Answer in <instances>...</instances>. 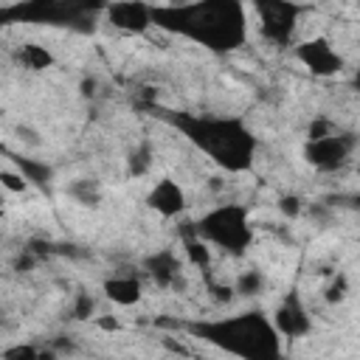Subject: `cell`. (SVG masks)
Segmentation results:
<instances>
[{"label": "cell", "instance_id": "obj_1", "mask_svg": "<svg viewBox=\"0 0 360 360\" xmlns=\"http://www.w3.org/2000/svg\"><path fill=\"white\" fill-rule=\"evenodd\" d=\"M152 25L180 34L208 51L225 53L245 42L248 14L242 0H188L152 8Z\"/></svg>", "mask_w": 360, "mask_h": 360}, {"label": "cell", "instance_id": "obj_2", "mask_svg": "<svg viewBox=\"0 0 360 360\" xmlns=\"http://www.w3.org/2000/svg\"><path fill=\"white\" fill-rule=\"evenodd\" d=\"M172 124L214 163L228 172H245L256 158V135L242 118L222 115H172Z\"/></svg>", "mask_w": 360, "mask_h": 360}, {"label": "cell", "instance_id": "obj_3", "mask_svg": "<svg viewBox=\"0 0 360 360\" xmlns=\"http://www.w3.org/2000/svg\"><path fill=\"white\" fill-rule=\"evenodd\" d=\"M191 332L231 354L248 360H270L278 354V332L262 312H242L236 318H219L194 323Z\"/></svg>", "mask_w": 360, "mask_h": 360}, {"label": "cell", "instance_id": "obj_4", "mask_svg": "<svg viewBox=\"0 0 360 360\" xmlns=\"http://www.w3.org/2000/svg\"><path fill=\"white\" fill-rule=\"evenodd\" d=\"M197 236L222 248L231 256H242L253 239L250 222H248V211L239 202H222L217 208H211L197 225H194Z\"/></svg>", "mask_w": 360, "mask_h": 360}, {"label": "cell", "instance_id": "obj_5", "mask_svg": "<svg viewBox=\"0 0 360 360\" xmlns=\"http://www.w3.org/2000/svg\"><path fill=\"white\" fill-rule=\"evenodd\" d=\"M104 0H25L0 11L6 22H48V25H79L93 17Z\"/></svg>", "mask_w": 360, "mask_h": 360}, {"label": "cell", "instance_id": "obj_6", "mask_svg": "<svg viewBox=\"0 0 360 360\" xmlns=\"http://www.w3.org/2000/svg\"><path fill=\"white\" fill-rule=\"evenodd\" d=\"M354 149H357V138H354L352 132H338V129H332V132L323 135V138L307 141L304 158H307V163L315 166L318 172H338V169H343V166L352 160Z\"/></svg>", "mask_w": 360, "mask_h": 360}, {"label": "cell", "instance_id": "obj_7", "mask_svg": "<svg viewBox=\"0 0 360 360\" xmlns=\"http://www.w3.org/2000/svg\"><path fill=\"white\" fill-rule=\"evenodd\" d=\"M259 20H262V31L267 39L287 45L292 39L295 31V20H298V6L290 0H253Z\"/></svg>", "mask_w": 360, "mask_h": 360}, {"label": "cell", "instance_id": "obj_8", "mask_svg": "<svg viewBox=\"0 0 360 360\" xmlns=\"http://www.w3.org/2000/svg\"><path fill=\"white\" fill-rule=\"evenodd\" d=\"M295 56L304 62V68H309L315 76H335L340 68H343V59L340 53L329 45V39L323 37H315V39H307L295 48Z\"/></svg>", "mask_w": 360, "mask_h": 360}, {"label": "cell", "instance_id": "obj_9", "mask_svg": "<svg viewBox=\"0 0 360 360\" xmlns=\"http://www.w3.org/2000/svg\"><path fill=\"white\" fill-rule=\"evenodd\" d=\"M107 20L121 31L143 34L152 25V6H146L141 0H110Z\"/></svg>", "mask_w": 360, "mask_h": 360}, {"label": "cell", "instance_id": "obj_10", "mask_svg": "<svg viewBox=\"0 0 360 360\" xmlns=\"http://www.w3.org/2000/svg\"><path fill=\"white\" fill-rule=\"evenodd\" d=\"M273 329L278 335H284V338H304L312 329V318H309L307 307L301 304V298L295 292H290L278 304V309L273 315Z\"/></svg>", "mask_w": 360, "mask_h": 360}, {"label": "cell", "instance_id": "obj_11", "mask_svg": "<svg viewBox=\"0 0 360 360\" xmlns=\"http://www.w3.org/2000/svg\"><path fill=\"white\" fill-rule=\"evenodd\" d=\"M149 208H155L160 217H177L183 208H186V191L177 180L172 177H163L152 186L149 197H146Z\"/></svg>", "mask_w": 360, "mask_h": 360}, {"label": "cell", "instance_id": "obj_12", "mask_svg": "<svg viewBox=\"0 0 360 360\" xmlns=\"http://www.w3.org/2000/svg\"><path fill=\"white\" fill-rule=\"evenodd\" d=\"M146 273L160 284V287H177L180 284V259L172 250H158L143 262Z\"/></svg>", "mask_w": 360, "mask_h": 360}, {"label": "cell", "instance_id": "obj_13", "mask_svg": "<svg viewBox=\"0 0 360 360\" xmlns=\"http://www.w3.org/2000/svg\"><path fill=\"white\" fill-rule=\"evenodd\" d=\"M104 292L110 301L121 304V307H129L141 298V281L135 276H112L104 281Z\"/></svg>", "mask_w": 360, "mask_h": 360}, {"label": "cell", "instance_id": "obj_14", "mask_svg": "<svg viewBox=\"0 0 360 360\" xmlns=\"http://www.w3.org/2000/svg\"><path fill=\"white\" fill-rule=\"evenodd\" d=\"M68 194H70L79 205L96 208V205L101 202V186H98V180H93V177H79V180H73V183L68 186Z\"/></svg>", "mask_w": 360, "mask_h": 360}, {"label": "cell", "instance_id": "obj_15", "mask_svg": "<svg viewBox=\"0 0 360 360\" xmlns=\"http://www.w3.org/2000/svg\"><path fill=\"white\" fill-rule=\"evenodd\" d=\"M20 62L28 68V70H45V68H51L53 65V56H51V51H45L42 45H34V42H25L22 48H20Z\"/></svg>", "mask_w": 360, "mask_h": 360}, {"label": "cell", "instance_id": "obj_16", "mask_svg": "<svg viewBox=\"0 0 360 360\" xmlns=\"http://www.w3.org/2000/svg\"><path fill=\"white\" fill-rule=\"evenodd\" d=\"M14 160H17V166H20V174H22L28 183H34V186H39V188H48V183H51V166L37 163V160H31V158H14Z\"/></svg>", "mask_w": 360, "mask_h": 360}, {"label": "cell", "instance_id": "obj_17", "mask_svg": "<svg viewBox=\"0 0 360 360\" xmlns=\"http://www.w3.org/2000/svg\"><path fill=\"white\" fill-rule=\"evenodd\" d=\"M183 250H186V256H188L191 264H197V267H208V262H211V250L205 248V239H200L197 233H191V236L183 239Z\"/></svg>", "mask_w": 360, "mask_h": 360}, {"label": "cell", "instance_id": "obj_18", "mask_svg": "<svg viewBox=\"0 0 360 360\" xmlns=\"http://www.w3.org/2000/svg\"><path fill=\"white\" fill-rule=\"evenodd\" d=\"M149 169H152V146H149V143H138V146L129 152V174L143 177Z\"/></svg>", "mask_w": 360, "mask_h": 360}, {"label": "cell", "instance_id": "obj_19", "mask_svg": "<svg viewBox=\"0 0 360 360\" xmlns=\"http://www.w3.org/2000/svg\"><path fill=\"white\" fill-rule=\"evenodd\" d=\"M262 290H264V276L259 270H245L236 278V292H242V295H259Z\"/></svg>", "mask_w": 360, "mask_h": 360}, {"label": "cell", "instance_id": "obj_20", "mask_svg": "<svg viewBox=\"0 0 360 360\" xmlns=\"http://www.w3.org/2000/svg\"><path fill=\"white\" fill-rule=\"evenodd\" d=\"M3 357H8V360H34V357H42V352L37 349V346H8V349H3Z\"/></svg>", "mask_w": 360, "mask_h": 360}, {"label": "cell", "instance_id": "obj_21", "mask_svg": "<svg viewBox=\"0 0 360 360\" xmlns=\"http://www.w3.org/2000/svg\"><path fill=\"white\" fill-rule=\"evenodd\" d=\"M93 298H90V292H79L76 295V304H73V318H79V321H84V318H90L93 315Z\"/></svg>", "mask_w": 360, "mask_h": 360}, {"label": "cell", "instance_id": "obj_22", "mask_svg": "<svg viewBox=\"0 0 360 360\" xmlns=\"http://www.w3.org/2000/svg\"><path fill=\"white\" fill-rule=\"evenodd\" d=\"M0 186L8 188V191H25L28 188V180L17 172H0Z\"/></svg>", "mask_w": 360, "mask_h": 360}, {"label": "cell", "instance_id": "obj_23", "mask_svg": "<svg viewBox=\"0 0 360 360\" xmlns=\"http://www.w3.org/2000/svg\"><path fill=\"white\" fill-rule=\"evenodd\" d=\"M343 295H346V276L340 273V276L326 287V301H329V304H335V301H340Z\"/></svg>", "mask_w": 360, "mask_h": 360}, {"label": "cell", "instance_id": "obj_24", "mask_svg": "<svg viewBox=\"0 0 360 360\" xmlns=\"http://www.w3.org/2000/svg\"><path fill=\"white\" fill-rule=\"evenodd\" d=\"M332 129H335V127H332L326 118H315V121L309 124V135H307V138H309V141H312V138H323V135H329Z\"/></svg>", "mask_w": 360, "mask_h": 360}, {"label": "cell", "instance_id": "obj_25", "mask_svg": "<svg viewBox=\"0 0 360 360\" xmlns=\"http://www.w3.org/2000/svg\"><path fill=\"white\" fill-rule=\"evenodd\" d=\"M278 208H281L287 217H298V214H301V200H298V197H281Z\"/></svg>", "mask_w": 360, "mask_h": 360}, {"label": "cell", "instance_id": "obj_26", "mask_svg": "<svg viewBox=\"0 0 360 360\" xmlns=\"http://www.w3.org/2000/svg\"><path fill=\"white\" fill-rule=\"evenodd\" d=\"M20 138H22V141H28L31 146H37V143H39L37 132H34V129H28V127H20Z\"/></svg>", "mask_w": 360, "mask_h": 360}, {"label": "cell", "instance_id": "obj_27", "mask_svg": "<svg viewBox=\"0 0 360 360\" xmlns=\"http://www.w3.org/2000/svg\"><path fill=\"white\" fill-rule=\"evenodd\" d=\"M98 326H104V329H118V321H110V318H104V321H98Z\"/></svg>", "mask_w": 360, "mask_h": 360}, {"label": "cell", "instance_id": "obj_28", "mask_svg": "<svg viewBox=\"0 0 360 360\" xmlns=\"http://www.w3.org/2000/svg\"><path fill=\"white\" fill-rule=\"evenodd\" d=\"M180 3H188V0H166V6H180Z\"/></svg>", "mask_w": 360, "mask_h": 360}, {"label": "cell", "instance_id": "obj_29", "mask_svg": "<svg viewBox=\"0 0 360 360\" xmlns=\"http://www.w3.org/2000/svg\"><path fill=\"white\" fill-rule=\"evenodd\" d=\"M0 205H3V197H0Z\"/></svg>", "mask_w": 360, "mask_h": 360}]
</instances>
